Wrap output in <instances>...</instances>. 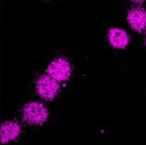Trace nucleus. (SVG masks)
Here are the masks:
<instances>
[{
	"label": "nucleus",
	"instance_id": "f257e3e1",
	"mask_svg": "<svg viewBox=\"0 0 146 145\" xmlns=\"http://www.w3.org/2000/svg\"><path fill=\"white\" fill-rule=\"evenodd\" d=\"M23 117L31 125H42L49 117L47 109L38 102H30L23 109Z\"/></svg>",
	"mask_w": 146,
	"mask_h": 145
},
{
	"label": "nucleus",
	"instance_id": "f03ea898",
	"mask_svg": "<svg viewBox=\"0 0 146 145\" xmlns=\"http://www.w3.org/2000/svg\"><path fill=\"white\" fill-rule=\"evenodd\" d=\"M70 64L65 58H56L54 61L47 67L49 76L57 82H65L70 76Z\"/></svg>",
	"mask_w": 146,
	"mask_h": 145
},
{
	"label": "nucleus",
	"instance_id": "7ed1b4c3",
	"mask_svg": "<svg viewBox=\"0 0 146 145\" xmlns=\"http://www.w3.org/2000/svg\"><path fill=\"white\" fill-rule=\"evenodd\" d=\"M36 91L45 99H54L58 92V84L57 80H54L50 76H43L38 79L36 82Z\"/></svg>",
	"mask_w": 146,
	"mask_h": 145
},
{
	"label": "nucleus",
	"instance_id": "20e7f679",
	"mask_svg": "<svg viewBox=\"0 0 146 145\" xmlns=\"http://www.w3.org/2000/svg\"><path fill=\"white\" fill-rule=\"evenodd\" d=\"M127 21L131 29H134L135 31H142L146 29V11L143 8H133L129 11L127 14Z\"/></svg>",
	"mask_w": 146,
	"mask_h": 145
},
{
	"label": "nucleus",
	"instance_id": "39448f33",
	"mask_svg": "<svg viewBox=\"0 0 146 145\" xmlns=\"http://www.w3.org/2000/svg\"><path fill=\"white\" fill-rule=\"evenodd\" d=\"M21 133V126L14 122V121H8L4 122L0 128V142H10V141L15 140Z\"/></svg>",
	"mask_w": 146,
	"mask_h": 145
},
{
	"label": "nucleus",
	"instance_id": "423d86ee",
	"mask_svg": "<svg viewBox=\"0 0 146 145\" xmlns=\"http://www.w3.org/2000/svg\"><path fill=\"white\" fill-rule=\"evenodd\" d=\"M108 41L111 43V46L115 49H123L129 45V34L125 30L120 29H111L108 31Z\"/></svg>",
	"mask_w": 146,
	"mask_h": 145
},
{
	"label": "nucleus",
	"instance_id": "0eeeda50",
	"mask_svg": "<svg viewBox=\"0 0 146 145\" xmlns=\"http://www.w3.org/2000/svg\"><path fill=\"white\" fill-rule=\"evenodd\" d=\"M130 1H133V3H138V4H139V3H143L145 0H130Z\"/></svg>",
	"mask_w": 146,
	"mask_h": 145
},
{
	"label": "nucleus",
	"instance_id": "6e6552de",
	"mask_svg": "<svg viewBox=\"0 0 146 145\" xmlns=\"http://www.w3.org/2000/svg\"><path fill=\"white\" fill-rule=\"evenodd\" d=\"M145 41H146V38H145Z\"/></svg>",
	"mask_w": 146,
	"mask_h": 145
}]
</instances>
